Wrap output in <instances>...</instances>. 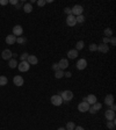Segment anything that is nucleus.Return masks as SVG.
<instances>
[{
  "label": "nucleus",
  "instance_id": "nucleus-1",
  "mask_svg": "<svg viewBox=\"0 0 116 130\" xmlns=\"http://www.w3.org/2000/svg\"><path fill=\"white\" fill-rule=\"evenodd\" d=\"M60 98L63 99L64 101H70V100H72L73 99V93H72V91H63L62 93H60Z\"/></svg>",
  "mask_w": 116,
  "mask_h": 130
},
{
  "label": "nucleus",
  "instance_id": "nucleus-2",
  "mask_svg": "<svg viewBox=\"0 0 116 130\" xmlns=\"http://www.w3.org/2000/svg\"><path fill=\"white\" fill-rule=\"evenodd\" d=\"M72 9V15L74 16H79V15H83V12H84V8L83 6H80V5H76V6H73Z\"/></svg>",
  "mask_w": 116,
  "mask_h": 130
},
{
  "label": "nucleus",
  "instance_id": "nucleus-3",
  "mask_svg": "<svg viewBox=\"0 0 116 130\" xmlns=\"http://www.w3.org/2000/svg\"><path fill=\"white\" fill-rule=\"evenodd\" d=\"M29 63L27 62V60H23V62H21L20 64H17V69H19V71H21V72H26V71L29 70Z\"/></svg>",
  "mask_w": 116,
  "mask_h": 130
},
{
  "label": "nucleus",
  "instance_id": "nucleus-4",
  "mask_svg": "<svg viewBox=\"0 0 116 130\" xmlns=\"http://www.w3.org/2000/svg\"><path fill=\"white\" fill-rule=\"evenodd\" d=\"M51 104L53 106H60L63 104V99L60 98V95H52L51 97Z\"/></svg>",
  "mask_w": 116,
  "mask_h": 130
},
{
  "label": "nucleus",
  "instance_id": "nucleus-5",
  "mask_svg": "<svg viewBox=\"0 0 116 130\" xmlns=\"http://www.w3.org/2000/svg\"><path fill=\"white\" fill-rule=\"evenodd\" d=\"M12 51L9 50V49H5V50L1 52V57H2V59L3 60H9V59H12Z\"/></svg>",
  "mask_w": 116,
  "mask_h": 130
},
{
  "label": "nucleus",
  "instance_id": "nucleus-6",
  "mask_svg": "<svg viewBox=\"0 0 116 130\" xmlns=\"http://www.w3.org/2000/svg\"><path fill=\"white\" fill-rule=\"evenodd\" d=\"M90 107L91 106L87 104V102H80V104L78 105V110L81 112V113H85V112H88Z\"/></svg>",
  "mask_w": 116,
  "mask_h": 130
},
{
  "label": "nucleus",
  "instance_id": "nucleus-7",
  "mask_svg": "<svg viewBox=\"0 0 116 130\" xmlns=\"http://www.w3.org/2000/svg\"><path fill=\"white\" fill-rule=\"evenodd\" d=\"M66 23H67V26H70V27H74L77 24V21H76V16L74 15H67V17H66Z\"/></svg>",
  "mask_w": 116,
  "mask_h": 130
},
{
  "label": "nucleus",
  "instance_id": "nucleus-8",
  "mask_svg": "<svg viewBox=\"0 0 116 130\" xmlns=\"http://www.w3.org/2000/svg\"><path fill=\"white\" fill-rule=\"evenodd\" d=\"M105 117L107 119V121L115 120V112H113V110H110V109H107L105 112Z\"/></svg>",
  "mask_w": 116,
  "mask_h": 130
},
{
  "label": "nucleus",
  "instance_id": "nucleus-9",
  "mask_svg": "<svg viewBox=\"0 0 116 130\" xmlns=\"http://www.w3.org/2000/svg\"><path fill=\"white\" fill-rule=\"evenodd\" d=\"M67 66H69V60L66 59V58H62V59L59 60V63H58V67H59V70H65V69H67Z\"/></svg>",
  "mask_w": 116,
  "mask_h": 130
},
{
  "label": "nucleus",
  "instance_id": "nucleus-10",
  "mask_svg": "<svg viewBox=\"0 0 116 130\" xmlns=\"http://www.w3.org/2000/svg\"><path fill=\"white\" fill-rule=\"evenodd\" d=\"M87 66V60L86 59H79L77 62V69L78 70H84Z\"/></svg>",
  "mask_w": 116,
  "mask_h": 130
},
{
  "label": "nucleus",
  "instance_id": "nucleus-11",
  "mask_svg": "<svg viewBox=\"0 0 116 130\" xmlns=\"http://www.w3.org/2000/svg\"><path fill=\"white\" fill-rule=\"evenodd\" d=\"M98 51L102 53H107L109 51V45L108 44H105V43H101L100 45H98Z\"/></svg>",
  "mask_w": 116,
  "mask_h": 130
},
{
  "label": "nucleus",
  "instance_id": "nucleus-12",
  "mask_svg": "<svg viewBox=\"0 0 116 130\" xmlns=\"http://www.w3.org/2000/svg\"><path fill=\"white\" fill-rule=\"evenodd\" d=\"M22 33H23L22 27L19 26V24H16V26L13 28V35H14V36H21Z\"/></svg>",
  "mask_w": 116,
  "mask_h": 130
},
{
  "label": "nucleus",
  "instance_id": "nucleus-13",
  "mask_svg": "<svg viewBox=\"0 0 116 130\" xmlns=\"http://www.w3.org/2000/svg\"><path fill=\"white\" fill-rule=\"evenodd\" d=\"M27 62L29 63V65H36L38 63V59H37L36 56H34V55H29L28 58H27Z\"/></svg>",
  "mask_w": 116,
  "mask_h": 130
},
{
  "label": "nucleus",
  "instance_id": "nucleus-14",
  "mask_svg": "<svg viewBox=\"0 0 116 130\" xmlns=\"http://www.w3.org/2000/svg\"><path fill=\"white\" fill-rule=\"evenodd\" d=\"M13 83L16 85V86H22L23 83H24V80H23V78L21 77V76H15L13 79Z\"/></svg>",
  "mask_w": 116,
  "mask_h": 130
},
{
  "label": "nucleus",
  "instance_id": "nucleus-15",
  "mask_svg": "<svg viewBox=\"0 0 116 130\" xmlns=\"http://www.w3.org/2000/svg\"><path fill=\"white\" fill-rule=\"evenodd\" d=\"M86 102L90 106H92V105H94L96 102V97L95 95H93V94H90V95H87L86 97Z\"/></svg>",
  "mask_w": 116,
  "mask_h": 130
},
{
  "label": "nucleus",
  "instance_id": "nucleus-16",
  "mask_svg": "<svg viewBox=\"0 0 116 130\" xmlns=\"http://www.w3.org/2000/svg\"><path fill=\"white\" fill-rule=\"evenodd\" d=\"M105 104H106L107 106L113 105L114 104V95H112V94H108V95H106V98H105Z\"/></svg>",
  "mask_w": 116,
  "mask_h": 130
},
{
  "label": "nucleus",
  "instance_id": "nucleus-17",
  "mask_svg": "<svg viewBox=\"0 0 116 130\" xmlns=\"http://www.w3.org/2000/svg\"><path fill=\"white\" fill-rule=\"evenodd\" d=\"M16 42V36H14L13 34H10L6 37V43L7 44H14Z\"/></svg>",
  "mask_w": 116,
  "mask_h": 130
},
{
  "label": "nucleus",
  "instance_id": "nucleus-18",
  "mask_svg": "<svg viewBox=\"0 0 116 130\" xmlns=\"http://www.w3.org/2000/svg\"><path fill=\"white\" fill-rule=\"evenodd\" d=\"M77 56H78V51L76 49H72V50H70L67 52V57L70 59H74V58H77Z\"/></svg>",
  "mask_w": 116,
  "mask_h": 130
},
{
  "label": "nucleus",
  "instance_id": "nucleus-19",
  "mask_svg": "<svg viewBox=\"0 0 116 130\" xmlns=\"http://www.w3.org/2000/svg\"><path fill=\"white\" fill-rule=\"evenodd\" d=\"M8 65H9L10 69H15V67L17 66V62L15 58H12V59L8 60Z\"/></svg>",
  "mask_w": 116,
  "mask_h": 130
},
{
  "label": "nucleus",
  "instance_id": "nucleus-20",
  "mask_svg": "<svg viewBox=\"0 0 116 130\" xmlns=\"http://www.w3.org/2000/svg\"><path fill=\"white\" fill-rule=\"evenodd\" d=\"M23 10H24L26 13H30V12L33 10L31 3H24V5H23Z\"/></svg>",
  "mask_w": 116,
  "mask_h": 130
},
{
  "label": "nucleus",
  "instance_id": "nucleus-21",
  "mask_svg": "<svg viewBox=\"0 0 116 130\" xmlns=\"http://www.w3.org/2000/svg\"><path fill=\"white\" fill-rule=\"evenodd\" d=\"M7 83H8L7 77H5V76H0V86H5V85H7Z\"/></svg>",
  "mask_w": 116,
  "mask_h": 130
},
{
  "label": "nucleus",
  "instance_id": "nucleus-22",
  "mask_svg": "<svg viewBox=\"0 0 116 130\" xmlns=\"http://www.w3.org/2000/svg\"><path fill=\"white\" fill-rule=\"evenodd\" d=\"M115 126H116L115 120H113V121H107V127L109 128L110 130H114V129H115Z\"/></svg>",
  "mask_w": 116,
  "mask_h": 130
},
{
  "label": "nucleus",
  "instance_id": "nucleus-23",
  "mask_svg": "<svg viewBox=\"0 0 116 130\" xmlns=\"http://www.w3.org/2000/svg\"><path fill=\"white\" fill-rule=\"evenodd\" d=\"M55 77L57 78V79H60V78L64 77V71L63 70H58L55 72Z\"/></svg>",
  "mask_w": 116,
  "mask_h": 130
},
{
  "label": "nucleus",
  "instance_id": "nucleus-24",
  "mask_svg": "<svg viewBox=\"0 0 116 130\" xmlns=\"http://www.w3.org/2000/svg\"><path fill=\"white\" fill-rule=\"evenodd\" d=\"M83 49H84V42L83 41H78L76 44V50L78 51V50H83Z\"/></svg>",
  "mask_w": 116,
  "mask_h": 130
},
{
  "label": "nucleus",
  "instance_id": "nucleus-25",
  "mask_svg": "<svg viewBox=\"0 0 116 130\" xmlns=\"http://www.w3.org/2000/svg\"><path fill=\"white\" fill-rule=\"evenodd\" d=\"M92 107L94 108L95 112H98V110H100L101 108H102V104H100V102H95L94 105H92Z\"/></svg>",
  "mask_w": 116,
  "mask_h": 130
},
{
  "label": "nucleus",
  "instance_id": "nucleus-26",
  "mask_svg": "<svg viewBox=\"0 0 116 130\" xmlns=\"http://www.w3.org/2000/svg\"><path fill=\"white\" fill-rule=\"evenodd\" d=\"M74 128H76V124L73 123V122H67L65 129L66 130H74Z\"/></svg>",
  "mask_w": 116,
  "mask_h": 130
},
{
  "label": "nucleus",
  "instance_id": "nucleus-27",
  "mask_svg": "<svg viewBox=\"0 0 116 130\" xmlns=\"http://www.w3.org/2000/svg\"><path fill=\"white\" fill-rule=\"evenodd\" d=\"M112 35H113V30L110 29V28H107V29H105V36L109 38Z\"/></svg>",
  "mask_w": 116,
  "mask_h": 130
},
{
  "label": "nucleus",
  "instance_id": "nucleus-28",
  "mask_svg": "<svg viewBox=\"0 0 116 130\" xmlns=\"http://www.w3.org/2000/svg\"><path fill=\"white\" fill-rule=\"evenodd\" d=\"M76 21H77V23H83L84 21H85V16H84V15L76 16Z\"/></svg>",
  "mask_w": 116,
  "mask_h": 130
},
{
  "label": "nucleus",
  "instance_id": "nucleus-29",
  "mask_svg": "<svg viewBox=\"0 0 116 130\" xmlns=\"http://www.w3.org/2000/svg\"><path fill=\"white\" fill-rule=\"evenodd\" d=\"M26 42H27L26 37H16V43L23 44V43H26Z\"/></svg>",
  "mask_w": 116,
  "mask_h": 130
},
{
  "label": "nucleus",
  "instance_id": "nucleus-30",
  "mask_svg": "<svg viewBox=\"0 0 116 130\" xmlns=\"http://www.w3.org/2000/svg\"><path fill=\"white\" fill-rule=\"evenodd\" d=\"M28 56H29V53H27V52H23L22 55L20 56V59L21 62H23V60H27V58H28Z\"/></svg>",
  "mask_w": 116,
  "mask_h": 130
},
{
  "label": "nucleus",
  "instance_id": "nucleus-31",
  "mask_svg": "<svg viewBox=\"0 0 116 130\" xmlns=\"http://www.w3.org/2000/svg\"><path fill=\"white\" fill-rule=\"evenodd\" d=\"M96 50H98V45L95 43L90 44V51H96Z\"/></svg>",
  "mask_w": 116,
  "mask_h": 130
},
{
  "label": "nucleus",
  "instance_id": "nucleus-32",
  "mask_svg": "<svg viewBox=\"0 0 116 130\" xmlns=\"http://www.w3.org/2000/svg\"><path fill=\"white\" fill-rule=\"evenodd\" d=\"M45 3H46V1H45V0H38V1H37V5H38V6H41V7H42V6H44Z\"/></svg>",
  "mask_w": 116,
  "mask_h": 130
},
{
  "label": "nucleus",
  "instance_id": "nucleus-33",
  "mask_svg": "<svg viewBox=\"0 0 116 130\" xmlns=\"http://www.w3.org/2000/svg\"><path fill=\"white\" fill-rule=\"evenodd\" d=\"M65 13L67 14V15H71V14H72V9H71V8H70V7H66V8H65Z\"/></svg>",
  "mask_w": 116,
  "mask_h": 130
},
{
  "label": "nucleus",
  "instance_id": "nucleus-34",
  "mask_svg": "<svg viewBox=\"0 0 116 130\" xmlns=\"http://www.w3.org/2000/svg\"><path fill=\"white\" fill-rule=\"evenodd\" d=\"M52 69H53V71L56 72V71H58L59 70V67H58V63H53V65H52Z\"/></svg>",
  "mask_w": 116,
  "mask_h": 130
},
{
  "label": "nucleus",
  "instance_id": "nucleus-35",
  "mask_svg": "<svg viewBox=\"0 0 116 130\" xmlns=\"http://www.w3.org/2000/svg\"><path fill=\"white\" fill-rule=\"evenodd\" d=\"M8 2H10L12 5H17V3H19V0H10Z\"/></svg>",
  "mask_w": 116,
  "mask_h": 130
},
{
  "label": "nucleus",
  "instance_id": "nucleus-36",
  "mask_svg": "<svg viewBox=\"0 0 116 130\" xmlns=\"http://www.w3.org/2000/svg\"><path fill=\"white\" fill-rule=\"evenodd\" d=\"M88 112H90L91 114H95V113H96V112H95V110H94V108H93L92 106L90 107V109H88Z\"/></svg>",
  "mask_w": 116,
  "mask_h": 130
},
{
  "label": "nucleus",
  "instance_id": "nucleus-37",
  "mask_svg": "<svg viewBox=\"0 0 116 130\" xmlns=\"http://www.w3.org/2000/svg\"><path fill=\"white\" fill-rule=\"evenodd\" d=\"M7 3H8V0H1V1H0V5H3V6L7 5Z\"/></svg>",
  "mask_w": 116,
  "mask_h": 130
},
{
  "label": "nucleus",
  "instance_id": "nucleus-38",
  "mask_svg": "<svg viewBox=\"0 0 116 130\" xmlns=\"http://www.w3.org/2000/svg\"><path fill=\"white\" fill-rule=\"evenodd\" d=\"M108 42H109V38H108V37H103V43L107 44Z\"/></svg>",
  "mask_w": 116,
  "mask_h": 130
},
{
  "label": "nucleus",
  "instance_id": "nucleus-39",
  "mask_svg": "<svg viewBox=\"0 0 116 130\" xmlns=\"http://www.w3.org/2000/svg\"><path fill=\"white\" fill-rule=\"evenodd\" d=\"M110 42H112V44H113V45H115V44H116V40H115V37H112V40H110Z\"/></svg>",
  "mask_w": 116,
  "mask_h": 130
},
{
  "label": "nucleus",
  "instance_id": "nucleus-40",
  "mask_svg": "<svg viewBox=\"0 0 116 130\" xmlns=\"http://www.w3.org/2000/svg\"><path fill=\"white\" fill-rule=\"evenodd\" d=\"M115 109H116V106L115 105H110V110H113V112H115Z\"/></svg>",
  "mask_w": 116,
  "mask_h": 130
},
{
  "label": "nucleus",
  "instance_id": "nucleus-41",
  "mask_svg": "<svg viewBox=\"0 0 116 130\" xmlns=\"http://www.w3.org/2000/svg\"><path fill=\"white\" fill-rule=\"evenodd\" d=\"M64 76L67 77V78H70V77H71V73H70V72H66V73H64Z\"/></svg>",
  "mask_w": 116,
  "mask_h": 130
},
{
  "label": "nucleus",
  "instance_id": "nucleus-42",
  "mask_svg": "<svg viewBox=\"0 0 116 130\" xmlns=\"http://www.w3.org/2000/svg\"><path fill=\"white\" fill-rule=\"evenodd\" d=\"M74 130H85L83 127H76L74 128Z\"/></svg>",
  "mask_w": 116,
  "mask_h": 130
},
{
  "label": "nucleus",
  "instance_id": "nucleus-43",
  "mask_svg": "<svg viewBox=\"0 0 116 130\" xmlns=\"http://www.w3.org/2000/svg\"><path fill=\"white\" fill-rule=\"evenodd\" d=\"M57 130H66V129H65V128H63V127H60V128H58Z\"/></svg>",
  "mask_w": 116,
  "mask_h": 130
}]
</instances>
